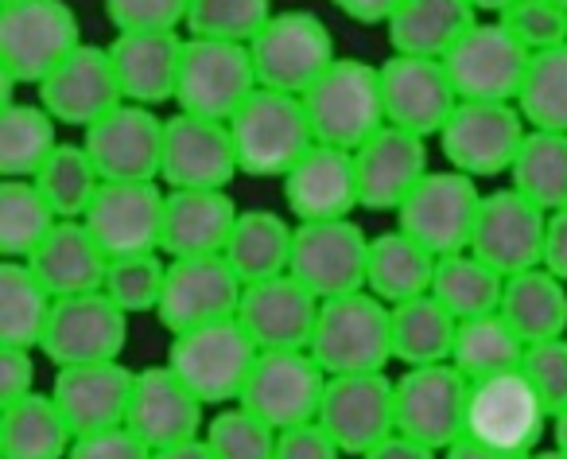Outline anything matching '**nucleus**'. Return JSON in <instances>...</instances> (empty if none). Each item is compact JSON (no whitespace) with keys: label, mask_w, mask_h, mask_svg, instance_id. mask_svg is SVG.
I'll return each instance as SVG.
<instances>
[{"label":"nucleus","mask_w":567,"mask_h":459,"mask_svg":"<svg viewBox=\"0 0 567 459\" xmlns=\"http://www.w3.org/2000/svg\"><path fill=\"white\" fill-rule=\"evenodd\" d=\"M229 133H234L241 172L257 180H284L296 160L316 144L303 98L265 86L229 118Z\"/></svg>","instance_id":"obj_1"},{"label":"nucleus","mask_w":567,"mask_h":459,"mask_svg":"<svg viewBox=\"0 0 567 459\" xmlns=\"http://www.w3.org/2000/svg\"><path fill=\"white\" fill-rule=\"evenodd\" d=\"M528 63L533 55L497 17L478 20L443 59L463 102H517Z\"/></svg>","instance_id":"obj_13"},{"label":"nucleus","mask_w":567,"mask_h":459,"mask_svg":"<svg viewBox=\"0 0 567 459\" xmlns=\"http://www.w3.org/2000/svg\"><path fill=\"white\" fill-rule=\"evenodd\" d=\"M551 440H556L559 451H567V409L559 412L556 420H551Z\"/></svg>","instance_id":"obj_60"},{"label":"nucleus","mask_w":567,"mask_h":459,"mask_svg":"<svg viewBox=\"0 0 567 459\" xmlns=\"http://www.w3.org/2000/svg\"><path fill=\"white\" fill-rule=\"evenodd\" d=\"M548 218L551 214L540 211L517 187H497L494 195H482L471 254H478L486 265H494L502 277L536 269V265H544Z\"/></svg>","instance_id":"obj_17"},{"label":"nucleus","mask_w":567,"mask_h":459,"mask_svg":"<svg viewBox=\"0 0 567 459\" xmlns=\"http://www.w3.org/2000/svg\"><path fill=\"white\" fill-rule=\"evenodd\" d=\"M509 187L533 198L540 211L556 214L567 206V133L528 129L517 160L509 167Z\"/></svg>","instance_id":"obj_42"},{"label":"nucleus","mask_w":567,"mask_h":459,"mask_svg":"<svg viewBox=\"0 0 567 459\" xmlns=\"http://www.w3.org/2000/svg\"><path fill=\"white\" fill-rule=\"evenodd\" d=\"M257 90H260V79H257V67H252L249 43L187 35L179 90H175L179 113L229 121Z\"/></svg>","instance_id":"obj_7"},{"label":"nucleus","mask_w":567,"mask_h":459,"mask_svg":"<svg viewBox=\"0 0 567 459\" xmlns=\"http://www.w3.org/2000/svg\"><path fill=\"white\" fill-rule=\"evenodd\" d=\"M272 0H190L187 35L226 43H252L272 20Z\"/></svg>","instance_id":"obj_47"},{"label":"nucleus","mask_w":567,"mask_h":459,"mask_svg":"<svg viewBox=\"0 0 567 459\" xmlns=\"http://www.w3.org/2000/svg\"><path fill=\"white\" fill-rule=\"evenodd\" d=\"M342 456L347 451L334 443V436L319 420L280 428V436H276V459H342Z\"/></svg>","instance_id":"obj_53"},{"label":"nucleus","mask_w":567,"mask_h":459,"mask_svg":"<svg viewBox=\"0 0 567 459\" xmlns=\"http://www.w3.org/2000/svg\"><path fill=\"white\" fill-rule=\"evenodd\" d=\"M102 183L105 180L94 167V160H90L86 144H66V141L51 152V160L35 175V187L43 191V198H48L59 218H82Z\"/></svg>","instance_id":"obj_44"},{"label":"nucleus","mask_w":567,"mask_h":459,"mask_svg":"<svg viewBox=\"0 0 567 459\" xmlns=\"http://www.w3.org/2000/svg\"><path fill=\"white\" fill-rule=\"evenodd\" d=\"M544 265L567 280V206L548 218V246H544Z\"/></svg>","instance_id":"obj_57"},{"label":"nucleus","mask_w":567,"mask_h":459,"mask_svg":"<svg viewBox=\"0 0 567 459\" xmlns=\"http://www.w3.org/2000/svg\"><path fill=\"white\" fill-rule=\"evenodd\" d=\"M237 164V144L229 121L198 118V113H172L164 125V167L159 183L167 191H226Z\"/></svg>","instance_id":"obj_15"},{"label":"nucleus","mask_w":567,"mask_h":459,"mask_svg":"<svg viewBox=\"0 0 567 459\" xmlns=\"http://www.w3.org/2000/svg\"><path fill=\"white\" fill-rule=\"evenodd\" d=\"M474 9L478 12H494V17H502L505 9H513V4H517V0H471Z\"/></svg>","instance_id":"obj_61"},{"label":"nucleus","mask_w":567,"mask_h":459,"mask_svg":"<svg viewBox=\"0 0 567 459\" xmlns=\"http://www.w3.org/2000/svg\"><path fill=\"white\" fill-rule=\"evenodd\" d=\"M0 4H20V0H0Z\"/></svg>","instance_id":"obj_64"},{"label":"nucleus","mask_w":567,"mask_h":459,"mask_svg":"<svg viewBox=\"0 0 567 459\" xmlns=\"http://www.w3.org/2000/svg\"><path fill=\"white\" fill-rule=\"evenodd\" d=\"M152 459H214V451H210V443L198 436V440H187V443H175V448L152 451Z\"/></svg>","instance_id":"obj_59"},{"label":"nucleus","mask_w":567,"mask_h":459,"mask_svg":"<svg viewBox=\"0 0 567 459\" xmlns=\"http://www.w3.org/2000/svg\"><path fill=\"white\" fill-rule=\"evenodd\" d=\"M260 347L249 339L241 319H218V324L190 327L172 335L167 366L203 397V405H237L241 389L249 381V370L257 363Z\"/></svg>","instance_id":"obj_4"},{"label":"nucleus","mask_w":567,"mask_h":459,"mask_svg":"<svg viewBox=\"0 0 567 459\" xmlns=\"http://www.w3.org/2000/svg\"><path fill=\"white\" fill-rule=\"evenodd\" d=\"M548 425V405L540 401L533 381L520 370L471 381V397H466V436L471 440L533 456Z\"/></svg>","instance_id":"obj_10"},{"label":"nucleus","mask_w":567,"mask_h":459,"mask_svg":"<svg viewBox=\"0 0 567 459\" xmlns=\"http://www.w3.org/2000/svg\"><path fill=\"white\" fill-rule=\"evenodd\" d=\"M334 9L342 12L347 20H354V24H389L393 20V12L401 9V0H331Z\"/></svg>","instance_id":"obj_56"},{"label":"nucleus","mask_w":567,"mask_h":459,"mask_svg":"<svg viewBox=\"0 0 567 459\" xmlns=\"http://www.w3.org/2000/svg\"><path fill=\"white\" fill-rule=\"evenodd\" d=\"M502 293H505V277L494 265L482 262L478 254H471V249L440 257V265H435L432 296L458 324L497 312L502 308Z\"/></svg>","instance_id":"obj_41"},{"label":"nucleus","mask_w":567,"mask_h":459,"mask_svg":"<svg viewBox=\"0 0 567 459\" xmlns=\"http://www.w3.org/2000/svg\"><path fill=\"white\" fill-rule=\"evenodd\" d=\"M35 94H40V105L59 125L82 129V133L125 102L117 71H113L110 48H94V43H82L71 59H63L35 86Z\"/></svg>","instance_id":"obj_23"},{"label":"nucleus","mask_w":567,"mask_h":459,"mask_svg":"<svg viewBox=\"0 0 567 459\" xmlns=\"http://www.w3.org/2000/svg\"><path fill=\"white\" fill-rule=\"evenodd\" d=\"M466 397L471 381L451 363L409 366L396 378V432L447 451L466 436Z\"/></svg>","instance_id":"obj_14"},{"label":"nucleus","mask_w":567,"mask_h":459,"mask_svg":"<svg viewBox=\"0 0 567 459\" xmlns=\"http://www.w3.org/2000/svg\"><path fill=\"white\" fill-rule=\"evenodd\" d=\"M533 459H567V451H559V448H548V451H533Z\"/></svg>","instance_id":"obj_62"},{"label":"nucleus","mask_w":567,"mask_h":459,"mask_svg":"<svg viewBox=\"0 0 567 459\" xmlns=\"http://www.w3.org/2000/svg\"><path fill=\"white\" fill-rule=\"evenodd\" d=\"M133 381L136 370H128L121 358L59 366L55 381H51V397H55L66 425L74 428V436L105 432V428L125 425L128 401H133Z\"/></svg>","instance_id":"obj_27"},{"label":"nucleus","mask_w":567,"mask_h":459,"mask_svg":"<svg viewBox=\"0 0 567 459\" xmlns=\"http://www.w3.org/2000/svg\"><path fill=\"white\" fill-rule=\"evenodd\" d=\"M551 4H559V9H567V0H551Z\"/></svg>","instance_id":"obj_63"},{"label":"nucleus","mask_w":567,"mask_h":459,"mask_svg":"<svg viewBox=\"0 0 567 459\" xmlns=\"http://www.w3.org/2000/svg\"><path fill=\"white\" fill-rule=\"evenodd\" d=\"M252 67L265 90H284V94H308L327 67L334 63V35L316 12L284 9L272 12L260 35L249 43Z\"/></svg>","instance_id":"obj_6"},{"label":"nucleus","mask_w":567,"mask_h":459,"mask_svg":"<svg viewBox=\"0 0 567 459\" xmlns=\"http://www.w3.org/2000/svg\"><path fill=\"white\" fill-rule=\"evenodd\" d=\"M435 265L440 257L427 246H420L412 234H404L401 226L385 230L370 242V269H365V293H373L378 300H385L389 308L409 304L416 296L432 293Z\"/></svg>","instance_id":"obj_33"},{"label":"nucleus","mask_w":567,"mask_h":459,"mask_svg":"<svg viewBox=\"0 0 567 459\" xmlns=\"http://www.w3.org/2000/svg\"><path fill=\"white\" fill-rule=\"evenodd\" d=\"M167 280V257L164 254H141V257H117L110 262L102 293L117 304L125 316H144L159 308Z\"/></svg>","instance_id":"obj_48"},{"label":"nucleus","mask_w":567,"mask_h":459,"mask_svg":"<svg viewBox=\"0 0 567 459\" xmlns=\"http://www.w3.org/2000/svg\"><path fill=\"white\" fill-rule=\"evenodd\" d=\"M358 195L365 211H401L404 198L416 191L427 167V136L409 133L401 125H381L362 149H354Z\"/></svg>","instance_id":"obj_26"},{"label":"nucleus","mask_w":567,"mask_h":459,"mask_svg":"<svg viewBox=\"0 0 567 459\" xmlns=\"http://www.w3.org/2000/svg\"><path fill=\"white\" fill-rule=\"evenodd\" d=\"M443 459H533V456H520V451L489 448V443H482V440H471V436H463V440H455L447 451H443Z\"/></svg>","instance_id":"obj_58"},{"label":"nucleus","mask_w":567,"mask_h":459,"mask_svg":"<svg viewBox=\"0 0 567 459\" xmlns=\"http://www.w3.org/2000/svg\"><path fill=\"white\" fill-rule=\"evenodd\" d=\"M319 425L347 456L362 459L373 443L396 432V381L381 374H339L327 381Z\"/></svg>","instance_id":"obj_22"},{"label":"nucleus","mask_w":567,"mask_h":459,"mask_svg":"<svg viewBox=\"0 0 567 459\" xmlns=\"http://www.w3.org/2000/svg\"><path fill=\"white\" fill-rule=\"evenodd\" d=\"M203 412H206L203 397H198L167 363L136 370L125 425L133 428L152 451L198 440V436L206 432Z\"/></svg>","instance_id":"obj_25"},{"label":"nucleus","mask_w":567,"mask_h":459,"mask_svg":"<svg viewBox=\"0 0 567 459\" xmlns=\"http://www.w3.org/2000/svg\"><path fill=\"white\" fill-rule=\"evenodd\" d=\"M292 242H296V226L288 218H280L276 211H241L221 257L234 265V273L245 285H257V280L288 273V265H292Z\"/></svg>","instance_id":"obj_36"},{"label":"nucleus","mask_w":567,"mask_h":459,"mask_svg":"<svg viewBox=\"0 0 567 459\" xmlns=\"http://www.w3.org/2000/svg\"><path fill=\"white\" fill-rule=\"evenodd\" d=\"M311 118V133L319 144L334 149H362L385 121V98H381V67L362 59H334L327 74L303 94Z\"/></svg>","instance_id":"obj_3"},{"label":"nucleus","mask_w":567,"mask_h":459,"mask_svg":"<svg viewBox=\"0 0 567 459\" xmlns=\"http://www.w3.org/2000/svg\"><path fill=\"white\" fill-rule=\"evenodd\" d=\"M55 296L28 262H0V347L40 350Z\"/></svg>","instance_id":"obj_37"},{"label":"nucleus","mask_w":567,"mask_h":459,"mask_svg":"<svg viewBox=\"0 0 567 459\" xmlns=\"http://www.w3.org/2000/svg\"><path fill=\"white\" fill-rule=\"evenodd\" d=\"M183 32H117L110 43L113 71H117L121 94L133 105H164L175 102L183 71Z\"/></svg>","instance_id":"obj_29"},{"label":"nucleus","mask_w":567,"mask_h":459,"mask_svg":"<svg viewBox=\"0 0 567 459\" xmlns=\"http://www.w3.org/2000/svg\"><path fill=\"white\" fill-rule=\"evenodd\" d=\"M164 203L167 187L159 183H102L82 222L97 238V246L110 254V262L159 254Z\"/></svg>","instance_id":"obj_20"},{"label":"nucleus","mask_w":567,"mask_h":459,"mask_svg":"<svg viewBox=\"0 0 567 459\" xmlns=\"http://www.w3.org/2000/svg\"><path fill=\"white\" fill-rule=\"evenodd\" d=\"M128 343V316L105 293L63 296L55 300L43 332L40 350L59 366L82 363H113L125 355Z\"/></svg>","instance_id":"obj_18"},{"label":"nucleus","mask_w":567,"mask_h":459,"mask_svg":"<svg viewBox=\"0 0 567 459\" xmlns=\"http://www.w3.org/2000/svg\"><path fill=\"white\" fill-rule=\"evenodd\" d=\"M520 374L533 381V389L540 394V401L548 405L551 420H556L567 409V335L564 339L528 343Z\"/></svg>","instance_id":"obj_50"},{"label":"nucleus","mask_w":567,"mask_h":459,"mask_svg":"<svg viewBox=\"0 0 567 459\" xmlns=\"http://www.w3.org/2000/svg\"><path fill=\"white\" fill-rule=\"evenodd\" d=\"M28 265L48 285V293L55 300H63V296L102 293L105 273H110V254L97 246V238L86 230V222L63 218L48 234V242L28 257Z\"/></svg>","instance_id":"obj_31"},{"label":"nucleus","mask_w":567,"mask_h":459,"mask_svg":"<svg viewBox=\"0 0 567 459\" xmlns=\"http://www.w3.org/2000/svg\"><path fill=\"white\" fill-rule=\"evenodd\" d=\"M319 308L323 300L311 288H303L292 273H280L245 285L237 319L260 350H311Z\"/></svg>","instance_id":"obj_24"},{"label":"nucleus","mask_w":567,"mask_h":459,"mask_svg":"<svg viewBox=\"0 0 567 459\" xmlns=\"http://www.w3.org/2000/svg\"><path fill=\"white\" fill-rule=\"evenodd\" d=\"M331 374L311 350H260L241 389V405L260 420L280 428L319 420Z\"/></svg>","instance_id":"obj_11"},{"label":"nucleus","mask_w":567,"mask_h":459,"mask_svg":"<svg viewBox=\"0 0 567 459\" xmlns=\"http://www.w3.org/2000/svg\"><path fill=\"white\" fill-rule=\"evenodd\" d=\"M517 110L525 113L528 129L567 133V43L533 55L525 82H520Z\"/></svg>","instance_id":"obj_45"},{"label":"nucleus","mask_w":567,"mask_h":459,"mask_svg":"<svg viewBox=\"0 0 567 459\" xmlns=\"http://www.w3.org/2000/svg\"><path fill=\"white\" fill-rule=\"evenodd\" d=\"M66 459H152V448L128 425H117L105 432L74 436V448Z\"/></svg>","instance_id":"obj_52"},{"label":"nucleus","mask_w":567,"mask_h":459,"mask_svg":"<svg viewBox=\"0 0 567 459\" xmlns=\"http://www.w3.org/2000/svg\"><path fill=\"white\" fill-rule=\"evenodd\" d=\"M497 20L517 35V43L528 55H540V51L567 43V9H559L551 0H517Z\"/></svg>","instance_id":"obj_49"},{"label":"nucleus","mask_w":567,"mask_h":459,"mask_svg":"<svg viewBox=\"0 0 567 459\" xmlns=\"http://www.w3.org/2000/svg\"><path fill=\"white\" fill-rule=\"evenodd\" d=\"M245 280L234 273V265L221 254L214 257H183L167 262L164 296H159V324L172 335L190 332V327L234 319L241 308Z\"/></svg>","instance_id":"obj_19"},{"label":"nucleus","mask_w":567,"mask_h":459,"mask_svg":"<svg viewBox=\"0 0 567 459\" xmlns=\"http://www.w3.org/2000/svg\"><path fill=\"white\" fill-rule=\"evenodd\" d=\"M35 394V358L24 347H0V405Z\"/></svg>","instance_id":"obj_54"},{"label":"nucleus","mask_w":567,"mask_h":459,"mask_svg":"<svg viewBox=\"0 0 567 459\" xmlns=\"http://www.w3.org/2000/svg\"><path fill=\"white\" fill-rule=\"evenodd\" d=\"M528 136V121L517 102H458L451 121L443 125L440 152L447 167L486 180V175H509L520 144Z\"/></svg>","instance_id":"obj_9"},{"label":"nucleus","mask_w":567,"mask_h":459,"mask_svg":"<svg viewBox=\"0 0 567 459\" xmlns=\"http://www.w3.org/2000/svg\"><path fill=\"white\" fill-rule=\"evenodd\" d=\"M482 20L471 0H401L385 24L393 55L447 59V51Z\"/></svg>","instance_id":"obj_32"},{"label":"nucleus","mask_w":567,"mask_h":459,"mask_svg":"<svg viewBox=\"0 0 567 459\" xmlns=\"http://www.w3.org/2000/svg\"><path fill=\"white\" fill-rule=\"evenodd\" d=\"M458 319L432 293L393 308V358L409 366H440L455 355Z\"/></svg>","instance_id":"obj_38"},{"label":"nucleus","mask_w":567,"mask_h":459,"mask_svg":"<svg viewBox=\"0 0 567 459\" xmlns=\"http://www.w3.org/2000/svg\"><path fill=\"white\" fill-rule=\"evenodd\" d=\"M82 48V24L66 0L0 4V71L40 86L63 59Z\"/></svg>","instance_id":"obj_5"},{"label":"nucleus","mask_w":567,"mask_h":459,"mask_svg":"<svg viewBox=\"0 0 567 459\" xmlns=\"http://www.w3.org/2000/svg\"><path fill=\"white\" fill-rule=\"evenodd\" d=\"M381 98L389 125L420 136H440L463 102L443 59L424 55H389L381 63Z\"/></svg>","instance_id":"obj_21"},{"label":"nucleus","mask_w":567,"mask_h":459,"mask_svg":"<svg viewBox=\"0 0 567 459\" xmlns=\"http://www.w3.org/2000/svg\"><path fill=\"white\" fill-rule=\"evenodd\" d=\"M280 183H284V198H288V211L300 222L350 218L362 206L354 152L334 149V144L316 141Z\"/></svg>","instance_id":"obj_28"},{"label":"nucleus","mask_w":567,"mask_h":459,"mask_svg":"<svg viewBox=\"0 0 567 459\" xmlns=\"http://www.w3.org/2000/svg\"><path fill=\"white\" fill-rule=\"evenodd\" d=\"M311 355L331 378L339 374H381L393 363V308L373 293L323 300L311 339Z\"/></svg>","instance_id":"obj_2"},{"label":"nucleus","mask_w":567,"mask_h":459,"mask_svg":"<svg viewBox=\"0 0 567 459\" xmlns=\"http://www.w3.org/2000/svg\"><path fill=\"white\" fill-rule=\"evenodd\" d=\"M502 312L513 332L525 343L564 339L567 335V280H559L548 265L505 277Z\"/></svg>","instance_id":"obj_34"},{"label":"nucleus","mask_w":567,"mask_h":459,"mask_svg":"<svg viewBox=\"0 0 567 459\" xmlns=\"http://www.w3.org/2000/svg\"><path fill=\"white\" fill-rule=\"evenodd\" d=\"M164 125L167 118H159L152 105L121 102L117 110L86 129L82 144L105 183H159Z\"/></svg>","instance_id":"obj_16"},{"label":"nucleus","mask_w":567,"mask_h":459,"mask_svg":"<svg viewBox=\"0 0 567 459\" xmlns=\"http://www.w3.org/2000/svg\"><path fill=\"white\" fill-rule=\"evenodd\" d=\"M478 211L482 191L471 175L455 172V167H432L401 203L396 226L412 234L420 246L432 249L435 257H447L471 249Z\"/></svg>","instance_id":"obj_8"},{"label":"nucleus","mask_w":567,"mask_h":459,"mask_svg":"<svg viewBox=\"0 0 567 459\" xmlns=\"http://www.w3.org/2000/svg\"><path fill=\"white\" fill-rule=\"evenodd\" d=\"M525 347L528 343L513 332L509 319H505L502 312H489V316H474V319H463V324H458L451 366H455L466 381L494 378V374L520 370Z\"/></svg>","instance_id":"obj_40"},{"label":"nucleus","mask_w":567,"mask_h":459,"mask_svg":"<svg viewBox=\"0 0 567 459\" xmlns=\"http://www.w3.org/2000/svg\"><path fill=\"white\" fill-rule=\"evenodd\" d=\"M190 0H105V17L117 32H183Z\"/></svg>","instance_id":"obj_51"},{"label":"nucleus","mask_w":567,"mask_h":459,"mask_svg":"<svg viewBox=\"0 0 567 459\" xmlns=\"http://www.w3.org/2000/svg\"><path fill=\"white\" fill-rule=\"evenodd\" d=\"M276 428L249 412L241 401L221 405L210 420H206L203 440L210 443L214 459H276Z\"/></svg>","instance_id":"obj_46"},{"label":"nucleus","mask_w":567,"mask_h":459,"mask_svg":"<svg viewBox=\"0 0 567 459\" xmlns=\"http://www.w3.org/2000/svg\"><path fill=\"white\" fill-rule=\"evenodd\" d=\"M59 214L35 187V180H0V254L4 262H28L59 226Z\"/></svg>","instance_id":"obj_43"},{"label":"nucleus","mask_w":567,"mask_h":459,"mask_svg":"<svg viewBox=\"0 0 567 459\" xmlns=\"http://www.w3.org/2000/svg\"><path fill=\"white\" fill-rule=\"evenodd\" d=\"M370 242L373 238H365V230L354 218L300 222L288 273L319 300L362 293L365 269H370Z\"/></svg>","instance_id":"obj_12"},{"label":"nucleus","mask_w":567,"mask_h":459,"mask_svg":"<svg viewBox=\"0 0 567 459\" xmlns=\"http://www.w3.org/2000/svg\"><path fill=\"white\" fill-rule=\"evenodd\" d=\"M237 218L241 211L229 198V191H167L159 254L167 262L226 254Z\"/></svg>","instance_id":"obj_30"},{"label":"nucleus","mask_w":567,"mask_h":459,"mask_svg":"<svg viewBox=\"0 0 567 459\" xmlns=\"http://www.w3.org/2000/svg\"><path fill=\"white\" fill-rule=\"evenodd\" d=\"M443 451H435V448H427V443H420V440H412V436H404V432H389L381 443H373L370 451H365L362 459H440Z\"/></svg>","instance_id":"obj_55"},{"label":"nucleus","mask_w":567,"mask_h":459,"mask_svg":"<svg viewBox=\"0 0 567 459\" xmlns=\"http://www.w3.org/2000/svg\"><path fill=\"white\" fill-rule=\"evenodd\" d=\"M59 121L40 102H12L0 110V180H35L59 149Z\"/></svg>","instance_id":"obj_39"},{"label":"nucleus","mask_w":567,"mask_h":459,"mask_svg":"<svg viewBox=\"0 0 567 459\" xmlns=\"http://www.w3.org/2000/svg\"><path fill=\"white\" fill-rule=\"evenodd\" d=\"M0 459H66L74 448V428L59 412L51 394L20 397L0 405Z\"/></svg>","instance_id":"obj_35"}]
</instances>
